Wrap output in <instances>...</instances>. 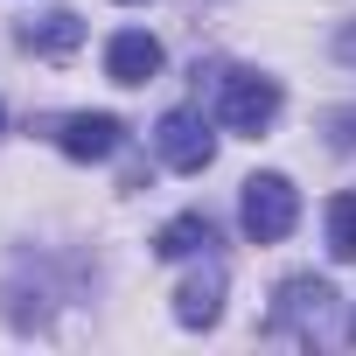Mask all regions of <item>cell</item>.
<instances>
[{
  "instance_id": "1",
  "label": "cell",
  "mask_w": 356,
  "mask_h": 356,
  "mask_svg": "<svg viewBox=\"0 0 356 356\" xmlns=\"http://www.w3.org/2000/svg\"><path fill=\"white\" fill-rule=\"evenodd\" d=\"M266 335H273V342H300V349H335V342L356 335V321H342V293H335L328 280L300 273V280L280 286V300H273V314H266Z\"/></svg>"
},
{
  "instance_id": "2",
  "label": "cell",
  "mask_w": 356,
  "mask_h": 356,
  "mask_svg": "<svg viewBox=\"0 0 356 356\" xmlns=\"http://www.w3.org/2000/svg\"><path fill=\"white\" fill-rule=\"evenodd\" d=\"M238 217H245V238L252 245H280L293 224H300V196H293V182L286 175H252L245 182V203H238Z\"/></svg>"
},
{
  "instance_id": "3",
  "label": "cell",
  "mask_w": 356,
  "mask_h": 356,
  "mask_svg": "<svg viewBox=\"0 0 356 356\" xmlns=\"http://www.w3.org/2000/svg\"><path fill=\"white\" fill-rule=\"evenodd\" d=\"M217 119L245 140H259L273 119H280V84L259 77V70H224V91H217Z\"/></svg>"
},
{
  "instance_id": "4",
  "label": "cell",
  "mask_w": 356,
  "mask_h": 356,
  "mask_svg": "<svg viewBox=\"0 0 356 356\" xmlns=\"http://www.w3.org/2000/svg\"><path fill=\"white\" fill-rule=\"evenodd\" d=\"M154 147H161V161H168L175 175H203V168L217 161V133H210V119L189 112V105H175V112L154 126Z\"/></svg>"
},
{
  "instance_id": "5",
  "label": "cell",
  "mask_w": 356,
  "mask_h": 356,
  "mask_svg": "<svg viewBox=\"0 0 356 356\" xmlns=\"http://www.w3.org/2000/svg\"><path fill=\"white\" fill-rule=\"evenodd\" d=\"M119 140H126V126H119L112 112H70V119L56 126V147H63L70 161H112Z\"/></svg>"
},
{
  "instance_id": "6",
  "label": "cell",
  "mask_w": 356,
  "mask_h": 356,
  "mask_svg": "<svg viewBox=\"0 0 356 356\" xmlns=\"http://www.w3.org/2000/svg\"><path fill=\"white\" fill-rule=\"evenodd\" d=\"M105 77H112V84H154V77H161V42H154L147 29H119V35L105 42Z\"/></svg>"
},
{
  "instance_id": "7",
  "label": "cell",
  "mask_w": 356,
  "mask_h": 356,
  "mask_svg": "<svg viewBox=\"0 0 356 356\" xmlns=\"http://www.w3.org/2000/svg\"><path fill=\"white\" fill-rule=\"evenodd\" d=\"M224 266L210 259L203 273H189L182 280V293H175V321H182V328H217V314H224Z\"/></svg>"
},
{
  "instance_id": "8",
  "label": "cell",
  "mask_w": 356,
  "mask_h": 356,
  "mask_svg": "<svg viewBox=\"0 0 356 356\" xmlns=\"http://www.w3.org/2000/svg\"><path fill=\"white\" fill-rule=\"evenodd\" d=\"M15 42H22L29 56H70V49L84 42V22H77V8H49V15L22 22V29H15Z\"/></svg>"
},
{
  "instance_id": "9",
  "label": "cell",
  "mask_w": 356,
  "mask_h": 356,
  "mask_svg": "<svg viewBox=\"0 0 356 356\" xmlns=\"http://www.w3.org/2000/svg\"><path fill=\"white\" fill-rule=\"evenodd\" d=\"M210 245H217V224H210L203 210H189V217H175V224L154 231V259H196V252H210Z\"/></svg>"
},
{
  "instance_id": "10",
  "label": "cell",
  "mask_w": 356,
  "mask_h": 356,
  "mask_svg": "<svg viewBox=\"0 0 356 356\" xmlns=\"http://www.w3.org/2000/svg\"><path fill=\"white\" fill-rule=\"evenodd\" d=\"M328 252H335L342 266H356V196H349V189L328 196Z\"/></svg>"
},
{
  "instance_id": "11",
  "label": "cell",
  "mask_w": 356,
  "mask_h": 356,
  "mask_svg": "<svg viewBox=\"0 0 356 356\" xmlns=\"http://www.w3.org/2000/svg\"><path fill=\"white\" fill-rule=\"evenodd\" d=\"M335 56H342V63H356V22H349V29L335 35Z\"/></svg>"
},
{
  "instance_id": "12",
  "label": "cell",
  "mask_w": 356,
  "mask_h": 356,
  "mask_svg": "<svg viewBox=\"0 0 356 356\" xmlns=\"http://www.w3.org/2000/svg\"><path fill=\"white\" fill-rule=\"evenodd\" d=\"M126 8H140V0H126Z\"/></svg>"
}]
</instances>
